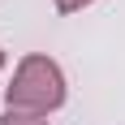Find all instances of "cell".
<instances>
[{"instance_id":"3957f363","label":"cell","mask_w":125,"mask_h":125,"mask_svg":"<svg viewBox=\"0 0 125 125\" xmlns=\"http://www.w3.org/2000/svg\"><path fill=\"white\" fill-rule=\"evenodd\" d=\"M52 4H56V13H65V17H69V13H82V9H91L95 0H52Z\"/></svg>"},{"instance_id":"277c9868","label":"cell","mask_w":125,"mask_h":125,"mask_svg":"<svg viewBox=\"0 0 125 125\" xmlns=\"http://www.w3.org/2000/svg\"><path fill=\"white\" fill-rule=\"evenodd\" d=\"M4 65H9V52H4V48H0V73H4Z\"/></svg>"},{"instance_id":"6da1fadb","label":"cell","mask_w":125,"mask_h":125,"mask_svg":"<svg viewBox=\"0 0 125 125\" xmlns=\"http://www.w3.org/2000/svg\"><path fill=\"white\" fill-rule=\"evenodd\" d=\"M69 99L65 69L52 61L48 52H26L13 65V78L4 86V108L9 112H30V116H52L61 112Z\"/></svg>"},{"instance_id":"7a4b0ae2","label":"cell","mask_w":125,"mask_h":125,"mask_svg":"<svg viewBox=\"0 0 125 125\" xmlns=\"http://www.w3.org/2000/svg\"><path fill=\"white\" fill-rule=\"evenodd\" d=\"M0 125H52L48 116H30V112H0Z\"/></svg>"}]
</instances>
